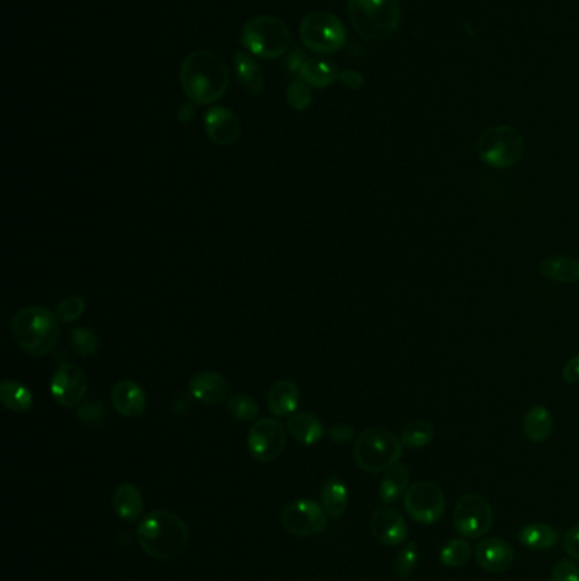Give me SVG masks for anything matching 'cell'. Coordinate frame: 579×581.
<instances>
[{
    "label": "cell",
    "instance_id": "cell-44",
    "mask_svg": "<svg viewBox=\"0 0 579 581\" xmlns=\"http://www.w3.org/2000/svg\"><path fill=\"white\" fill-rule=\"evenodd\" d=\"M177 118H179V121L182 123V125H189L194 118H196V104L194 102H186V104H182L180 106V110H179V112H177Z\"/></svg>",
    "mask_w": 579,
    "mask_h": 581
},
{
    "label": "cell",
    "instance_id": "cell-34",
    "mask_svg": "<svg viewBox=\"0 0 579 581\" xmlns=\"http://www.w3.org/2000/svg\"><path fill=\"white\" fill-rule=\"evenodd\" d=\"M70 344L82 357H92L99 350V337L89 327H79L70 333Z\"/></svg>",
    "mask_w": 579,
    "mask_h": 581
},
{
    "label": "cell",
    "instance_id": "cell-5",
    "mask_svg": "<svg viewBox=\"0 0 579 581\" xmlns=\"http://www.w3.org/2000/svg\"><path fill=\"white\" fill-rule=\"evenodd\" d=\"M403 454V442L391 430L374 427L360 434L354 444V459L367 472L388 471Z\"/></svg>",
    "mask_w": 579,
    "mask_h": 581
},
{
    "label": "cell",
    "instance_id": "cell-3",
    "mask_svg": "<svg viewBox=\"0 0 579 581\" xmlns=\"http://www.w3.org/2000/svg\"><path fill=\"white\" fill-rule=\"evenodd\" d=\"M17 346L31 357H45L55 350L60 337V321L45 306H26L11 325Z\"/></svg>",
    "mask_w": 579,
    "mask_h": 581
},
{
    "label": "cell",
    "instance_id": "cell-35",
    "mask_svg": "<svg viewBox=\"0 0 579 581\" xmlns=\"http://www.w3.org/2000/svg\"><path fill=\"white\" fill-rule=\"evenodd\" d=\"M285 99L287 104L294 110H306L311 102H313V94H311V87L303 79L293 80L287 85L285 91Z\"/></svg>",
    "mask_w": 579,
    "mask_h": 581
},
{
    "label": "cell",
    "instance_id": "cell-37",
    "mask_svg": "<svg viewBox=\"0 0 579 581\" xmlns=\"http://www.w3.org/2000/svg\"><path fill=\"white\" fill-rule=\"evenodd\" d=\"M85 312V299L80 296H70L63 299L62 303L57 306L55 314L60 323H72L79 320L80 316Z\"/></svg>",
    "mask_w": 579,
    "mask_h": 581
},
{
    "label": "cell",
    "instance_id": "cell-42",
    "mask_svg": "<svg viewBox=\"0 0 579 581\" xmlns=\"http://www.w3.org/2000/svg\"><path fill=\"white\" fill-rule=\"evenodd\" d=\"M563 379L567 384H578L579 383V354L573 356L569 361L564 364Z\"/></svg>",
    "mask_w": 579,
    "mask_h": 581
},
{
    "label": "cell",
    "instance_id": "cell-25",
    "mask_svg": "<svg viewBox=\"0 0 579 581\" xmlns=\"http://www.w3.org/2000/svg\"><path fill=\"white\" fill-rule=\"evenodd\" d=\"M540 274L554 283L573 284L579 281V260L569 255L548 257L539 266Z\"/></svg>",
    "mask_w": 579,
    "mask_h": 581
},
{
    "label": "cell",
    "instance_id": "cell-33",
    "mask_svg": "<svg viewBox=\"0 0 579 581\" xmlns=\"http://www.w3.org/2000/svg\"><path fill=\"white\" fill-rule=\"evenodd\" d=\"M226 409L240 422H250L259 417V405L250 394L235 393L228 396Z\"/></svg>",
    "mask_w": 579,
    "mask_h": 581
},
{
    "label": "cell",
    "instance_id": "cell-39",
    "mask_svg": "<svg viewBox=\"0 0 579 581\" xmlns=\"http://www.w3.org/2000/svg\"><path fill=\"white\" fill-rule=\"evenodd\" d=\"M306 60H308L306 51H304V49H299V48H294V49H291V51L285 55L284 68H285L289 74H299L301 66L304 65Z\"/></svg>",
    "mask_w": 579,
    "mask_h": 581
},
{
    "label": "cell",
    "instance_id": "cell-4",
    "mask_svg": "<svg viewBox=\"0 0 579 581\" xmlns=\"http://www.w3.org/2000/svg\"><path fill=\"white\" fill-rule=\"evenodd\" d=\"M348 21L360 38L384 41L392 36L401 21L399 0H348Z\"/></svg>",
    "mask_w": 579,
    "mask_h": 581
},
{
    "label": "cell",
    "instance_id": "cell-30",
    "mask_svg": "<svg viewBox=\"0 0 579 581\" xmlns=\"http://www.w3.org/2000/svg\"><path fill=\"white\" fill-rule=\"evenodd\" d=\"M472 556V548H470L468 539H451L445 542V546L440 550L439 559L442 566L449 569H459L469 563Z\"/></svg>",
    "mask_w": 579,
    "mask_h": 581
},
{
    "label": "cell",
    "instance_id": "cell-2",
    "mask_svg": "<svg viewBox=\"0 0 579 581\" xmlns=\"http://www.w3.org/2000/svg\"><path fill=\"white\" fill-rule=\"evenodd\" d=\"M189 527L182 517L171 510H154L145 515L136 539L141 550L158 561H172L182 556L189 546Z\"/></svg>",
    "mask_w": 579,
    "mask_h": 581
},
{
    "label": "cell",
    "instance_id": "cell-1",
    "mask_svg": "<svg viewBox=\"0 0 579 581\" xmlns=\"http://www.w3.org/2000/svg\"><path fill=\"white\" fill-rule=\"evenodd\" d=\"M180 85L190 102L213 104L230 87V70L220 55L206 49L189 53L180 65Z\"/></svg>",
    "mask_w": 579,
    "mask_h": 581
},
{
    "label": "cell",
    "instance_id": "cell-23",
    "mask_svg": "<svg viewBox=\"0 0 579 581\" xmlns=\"http://www.w3.org/2000/svg\"><path fill=\"white\" fill-rule=\"evenodd\" d=\"M236 79L240 85L251 95H260L266 89V77L259 63L251 58L249 53L236 51L233 57Z\"/></svg>",
    "mask_w": 579,
    "mask_h": 581
},
{
    "label": "cell",
    "instance_id": "cell-43",
    "mask_svg": "<svg viewBox=\"0 0 579 581\" xmlns=\"http://www.w3.org/2000/svg\"><path fill=\"white\" fill-rule=\"evenodd\" d=\"M338 80L344 84L347 89H354V91L360 89L364 85V82H365L364 75L359 74L357 70H344V72H340Z\"/></svg>",
    "mask_w": 579,
    "mask_h": 581
},
{
    "label": "cell",
    "instance_id": "cell-40",
    "mask_svg": "<svg viewBox=\"0 0 579 581\" xmlns=\"http://www.w3.org/2000/svg\"><path fill=\"white\" fill-rule=\"evenodd\" d=\"M563 546L566 554L579 563V524L564 534Z\"/></svg>",
    "mask_w": 579,
    "mask_h": 581
},
{
    "label": "cell",
    "instance_id": "cell-11",
    "mask_svg": "<svg viewBox=\"0 0 579 581\" xmlns=\"http://www.w3.org/2000/svg\"><path fill=\"white\" fill-rule=\"evenodd\" d=\"M281 524L289 534L313 537L327 529L329 514L323 505L310 498H301L282 508Z\"/></svg>",
    "mask_w": 579,
    "mask_h": 581
},
{
    "label": "cell",
    "instance_id": "cell-8",
    "mask_svg": "<svg viewBox=\"0 0 579 581\" xmlns=\"http://www.w3.org/2000/svg\"><path fill=\"white\" fill-rule=\"evenodd\" d=\"M301 43L313 53H337L347 43L344 22L327 11H314L299 24Z\"/></svg>",
    "mask_w": 579,
    "mask_h": 581
},
{
    "label": "cell",
    "instance_id": "cell-29",
    "mask_svg": "<svg viewBox=\"0 0 579 581\" xmlns=\"http://www.w3.org/2000/svg\"><path fill=\"white\" fill-rule=\"evenodd\" d=\"M321 502L329 519L338 520L344 515L348 503V491L340 478L331 476L325 481L321 489Z\"/></svg>",
    "mask_w": 579,
    "mask_h": 581
},
{
    "label": "cell",
    "instance_id": "cell-36",
    "mask_svg": "<svg viewBox=\"0 0 579 581\" xmlns=\"http://www.w3.org/2000/svg\"><path fill=\"white\" fill-rule=\"evenodd\" d=\"M108 417V409L101 400H83L77 407V418L79 422L85 425L102 424V420Z\"/></svg>",
    "mask_w": 579,
    "mask_h": 581
},
{
    "label": "cell",
    "instance_id": "cell-45",
    "mask_svg": "<svg viewBox=\"0 0 579 581\" xmlns=\"http://www.w3.org/2000/svg\"><path fill=\"white\" fill-rule=\"evenodd\" d=\"M190 398H192L190 393L179 394V398H175V401H173V411L182 413L184 409H188L189 405H190Z\"/></svg>",
    "mask_w": 579,
    "mask_h": 581
},
{
    "label": "cell",
    "instance_id": "cell-41",
    "mask_svg": "<svg viewBox=\"0 0 579 581\" xmlns=\"http://www.w3.org/2000/svg\"><path fill=\"white\" fill-rule=\"evenodd\" d=\"M327 436L335 444H347L354 439V430L348 425L333 424L327 428Z\"/></svg>",
    "mask_w": 579,
    "mask_h": 581
},
{
    "label": "cell",
    "instance_id": "cell-26",
    "mask_svg": "<svg viewBox=\"0 0 579 581\" xmlns=\"http://www.w3.org/2000/svg\"><path fill=\"white\" fill-rule=\"evenodd\" d=\"M518 542L531 550H548L557 546L559 534L557 531L542 522L523 525L517 533Z\"/></svg>",
    "mask_w": 579,
    "mask_h": 581
},
{
    "label": "cell",
    "instance_id": "cell-20",
    "mask_svg": "<svg viewBox=\"0 0 579 581\" xmlns=\"http://www.w3.org/2000/svg\"><path fill=\"white\" fill-rule=\"evenodd\" d=\"M112 508L118 519L135 524L145 512V500L140 489L131 483H121L112 493Z\"/></svg>",
    "mask_w": 579,
    "mask_h": 581
},
{
    "label": "cell",
    "instance_id": "cell-19",
    "mask_svg": "<svg viewBox=\"0 0 579 581\" xmlns=\"http://www.w3.org/2000/svg\"><path fill=\"white\" fill-rule=\"evenodd\" d=\"M301 403V392L296 383L289 379L277 381L267 393V407L276 417H291L296 413Z\"/></svg>",
    "mask_w": 579,
    "mask_h": 581
},
{
    "label": "cell",
    "instance_id": "cell-14",
    "mask_svg": "<svg viewBox=\"0 0 579 581\" xmlns=\"http://www.w3.org/2000/svg\"><path fill=\"white\" fill-rule=\"evenodd\" d=\"M371 534L382 546H399L408 539L407 520L391 506H381L371 517Z\"/></svg>",
    "mask_w": 579,
    "mask_h": 581
},
{
    "label": "cell",
    "instance_id": "cell-7",
    "mask_svg": "<svg viewBox=\"0 0 579 581\" xmlns=\"http://www.w3.org/2000/svg\"><path fill=\"white\" fill-rule=\"evenodd\" d=\"M476 154L493 169H510L523 158L525 140L513 126H489L478 136Z\"/></svg>",
    "mask_w": 579,
    "mask_h": 581
},
{
    "label": "cell",
    "instance_id": "cell-28",
    "mask_svg": "<svg viewBox=\"0 0 579 581\" xmlns=\"http://www.w3.org/2000/svg\"><path fill=\"white\" fill-rule=\"evenodd\" d=\"M0 401L14 413H26L32 409L34 398L31 390L16 379H5L0 383Z\"/></svg>",
    "mask_w": 579,
    "mask_h": 581
},
{
    "label": "cell",
    "instance_id": "cell-31",
    "mask_svg": "<svg viewBox=\"0 0 579 581\" xmlns=\"http://www.w3.org/2000/svg\"><path fill=\"white\" fill-rule=\"evenodd\" d=\"M434 436H435V428H434L432 422L418 418V420H411V422L405 425V428L401 430L399 439H401L405 447L423 449L434 440Z\"/></svg>",
    "mask_w": 579,
    "mask_h": 581
},
{
    "label": "cell",
    "instance_id": "cell-6",
    "mask_svg": "<svg viewBox=\"0 0 579 581\" xmlns=\"http://www.w3.org/2000/svg\"><path fill=\"white\" fill-rule=\"evenodd\" d=\"M240 41L251 55L264 60H276L287 53L291 32L279 17L262 14L245 22Z\"/></svg>",
    "mask_w": 579,
    "mask_h": 581
},
{
    "label": "cell",
    "instance_id": "cell-15",
    "mask_svg": "<svg viewBox=\"0 0 579 581\" xmlns=\"http://www.w3.org/2000/svg\"><path fill=\"white\" fill-rule=\"evenodd\" d=\"M474 558L476 563L481 569H485L486 573L501 575L513 566L515 550L504 539L487 537L478 542V546L474 548Z\"/></svg>",
    "mask_w": 579,
    "mask_h": 581
},
{
    "label": "cell",
    "instance_id": "cell-9",
    "mask_svg": "<svg viewBox=\"0 0 579 581\" xmlns=\"http://www.w3.org/2000/svg\"><path fill=\"white\" fill-rule=\"evenodd\" d=\"M452 524L457 534L464 539H483L489 534L495 524V512L491 503L483 495L466 493L455 503Z\"/></svg>",
    "mask_w": 579,
    "mask_h": 581
},
{
    "label": "cell",
    "instance_id": "cell-38",
    "mask_svg": "<svg viewBox=\"0 0 579 581\" xmlns=\"http://www.w3.org/2000/svg\"><path fill=\"white\" fill-rule=\"evenodd\" d=\"M550 581H579L578 566L569 559L557 561L550 571Z\"/></svg>",
    "mask_w": 579,
    "mask_h": 581
},
{
    "label": "cell",
    "instance_id": "cell-27",
    "mask_svg": "<svg viewBox=\"0 0 579 581\" xmlns=\"http://www.w3.org/2000/svg\"><path fill=\"white\" fill-rule=\"evenodd\" d=\"M552 427H554L552 415L544 405H535L529 409L522 422L523 436L533 444L546 442L552 434Z\"/></svg>",
    "mask_w": 579,
    "mask_h": 581
},
{
    "label": "cell",
    "instance_id": "cell-17",
    "mask_svg": "<svg viewBox=\"0 0 579 581\" xmlns=\"http://www.w3.org/2000/svg\"><path fill=\"white\" fill-rule=\"evenodd\" d=\"M189 393L192 394L194 400L206 405H220L224 400H228L230 383L220 373H196L189 381Z\"/></svg>",
    "mask_w": 579,
    "mask_h": 581
},
{
    "label": "cell",
    "instance_id": "cell-16",
    "mask_svg": "<svg viewBox=\"0 0 579 581\" xmlns=\"http://www.w3.org/2000/svg\"><path fill=\"white\" fill-rule=\"evenodd\" d=\"M204 131L207 138L220 146H232L241 136V123L235 112L226 108H211L204 116Z\"/></svg>",
    "mask_w": 579,
    "mask_h": 581
},
{
    "label": "cell",
    "instance_id": "cell-13",
    "mask_svg": "<svg viewBox=\"0 0 579 581\" xmlns=\"http://www.w3.org/2000/svg\"><path fill=\"white\" fill-rule=\"evenodd\" d=\"M89 381L75 364H62L51 377V394L65 409H77L85 400Z\"/></svg>",
    "mask_w": 579,
    "mask_h": 581
},
{
    "label": "cell",
    "instance_id": "cell-32",
    "mask_svg": "<svg viewBox=\"0 0 579 581\" xmlns=\"http://www.w3.org/2000/svg\"><path fill=\"white\" fill-rule=\"evenodd\" d=\"M418 568V546L417 542H408L396 554L392 563V573L399 580H408Z\"/></svg>",
    "mask_w": 579,
    "mask_h": 581
},
{
    "label": "cell",
    "instance_id": "cell-21",
    "mask_svg": "<svg viewBox=\"0 0 579 581\" xmlns=\"http://www.w3.org/2000/svg\"><path fill=\"white\" fill-rule=\"evenodd\" d=\"M340 77L335 62L325 57H310L299 70V79L314 89H327Z\"/></svg>",
    "mask_w": 579,
    "mask_h": 581
},
{
    "label": "cell",
    "instance_id": "cell-24",
    "mask_svg": "<svg viewBox=\"0 0 579 581\" xmlns=\"http://www.w3.org/2000/svg\"><path fill=\"white\" fill-rule=\"evenodd\" d=\"M409 488V468L405 462H396L384 476L379 485V500L386 505L396 503L407 495Z\"/></svg>",
    "mask_w": 579,
    "mask_h": 581
},
{
    "label": "cell",
    "instance_id": "cell-10",
    "mask_svg": "<svg viewBox=\"0 0 579 581\" xmlns=\"http://www.w3.org/2000/svg\"><path fill=\"white\" fill-rule=\"evenodd\" d=\"M403 505L409 519L422 525L439 522L445 512V495L442 488L432 481L420 480L408 488Z\"/></svg>",
    "mask_w": 579,
    "mask_h": 581
},
{
    "label": "cell",
    "instance_id": "cell-12",
    "mask_svg": "<svg viewBox=\"0 0 579 581\" xmlns=\"http://www.w3.org/2000/svg\"><path fill=\"white\" fill-rule=\"evenodd\" d=\"M287 444L285 427L274 418H259L251 425L247 447L257 462H272L281 457Z\"/></svg>",
    "mask_w": 579,
    "mask_h": 581
},
{
    "label": "cell",
    "instance_id": "cell-18",
    "mask_svg": "<svg viewBox=\"0 0 579 581\" xmlns=\"http://www.w3.org/2000/svg\"><path fill=\"white\" fill-rule=\"evenodd\" d=\"M110 403L126 418H138L148 407L146 392L135 381H119L110 390Z\"/></svg>",
    "mask_w": 579,
    "mask_h": 581
},
{
    "label": "cell",
    "instance_id": "cell-22",
    "mask_svg": "<svg viewBox=\"0 0 579 581\" xmlns=\"http://www.w3.org/2000/svg\"><path fill=\"white\" fill-rule=\"evenodd\" d=\"M285 425L293 439L298 440L299 444H304V445L318 444L327 434L323 424L314 417L313 413H308V411L293 413L291 417H287Z\"/></svg>",
    "mask_w": 579,
    "mask_h": 581
}]
</instances>
